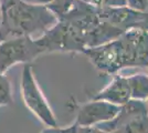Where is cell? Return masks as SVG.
Returning a JSON list of instances; mask_svg holds the SVG:
<instances>
[{"mask_svg":"<svg viewBox=\"0 0 148 133\" xmlns=\"http://www.w3.org/2000/svg\"><path fill=\"white\" fill-rule=\"evenodd\" d=\"M127 6L138 10V11H148V0H127Z\"/></svg>","mask_w":148,"mask_h":133,"instance_id":"9a60e30c","label":"cell"},{"mask_svg":"<svg viewBox=\"0 0 148 133\" xmlns=\"http://www.w3.org/2000/svg\"><path fill=\"white\" fill-rule=\"evenodd\" d=\"M146 30H148V11H147V21H146Z\"/></svg>","mask_w":148,"mask_h":133,"instance_id":"ac0fdd59","label":"cell"},{"mask_svg":"<svg viewBox=\"0 0 148 133\" xmlns=\"http://www.w3.org/2000/svg\"><path fill=\"white\" fill-rule=\"evenodd\" d=\"M99 18L115 25L122 31L126 32L132 29H145L147 12L138 11L128 6L115 8H97Z\"/></svg>","mask_w":148,"mask_h":133,"instance_id":"8992f818","label":"cell"},{"mask_svg":"<svg viewBox=\"0 0 148 133\" xmlns=\"http://www.w3.org/2000/svg\"><path fill=\"white\" fill-rule=\"evenodd\" d=\"M0 41L43 34L59 21L48 6L25 0H0Z\"/></svg>","mask_w":148,"mask_h":133,"instance_id":"6da1fadb","label":"cell"},{"mask_svg":"<svg viewBox=\"0 0 148 133\" xmlns=\"http://www.w3.org/2000/svg\"><path fill=\"white\" fill-rule=\"evenodd\" d=\"M0 22H1V12H0Z\"/></svg>","mask_w":148,"mask_h":133,"instance_id":"ffe728a7","label":"cell"},{"mask_svg":"<svg viewBox=\"0 0 148 133\" xmlns=\"http://www.w3.org/2000/svg\"><path fill=\"white\" fill-rule=\"evenodd\" d=\"M12 103V91L11 85L5 76V73L0 72V107L1 105H9Z\"/></svg>","mask_w":148,"mask_h":133,"instance_id":"8fae6325","label":"cell"},{"mask_svg":"<svg viewBox=\"0 0 148 133\" xmlns=\"http://www.w3.org/2000/svg\"><path fill=\"white\" fill-rule=\"evenodd\" d=\"M132 99L146 101L148 99V73H136L127 76Z\"/></svg>","mask_w":148,"mask_h":133,"instance_id":"9c48e42d","label":"cell"},{"mask_svg":"<svg viewBox=\"0 0 148 133\" xmlns=\"http://www.w3.org/2000/svg\"><path fill=\"white\" fill-rule=\"evenodd\" d=\"M93 99L105 100L117 105H124L125 103L132 100V92L127 76L119 74L115 76L110 84H107L104 89L99 91L93 96Z\"/></svg>","mask_w":148,"mask_h":133,"instance_id":"ba28073f","label":"cell"},{"mask_svg":"<svg viewBox=\"0 0 148 133\" xmlns=\"http://www.w3.org/2000/svg\"><path fill=\"white\" fill-rule=\"evenodd\" d=\"M27 2L34 3V5H42V6H50L52 2H54L56 0H25Z\"/></svg>","mask_w":148,"mask_h":133,"instance_id":"e0dca14e","label":"cell"},{"mask_svg":"<svg viewBox=\"0 0 148 133\" xmlns=\"http://www.w3.org/2000/svg\"><path fill=\"white\" fill-rule=\"evenodd\" d=\"M21 98L25 107L47 127H58V121L53 110L45 99L41 88L39 87L30 63H25L21 72L20 81Z\"/></svg>","mask_w":148,"mask_h":133,"instance_id":"277c9868","label":"cell"},{"mask_svg":"<svg viewBox=\"0 0 148 133\" xmlns=\"http://www.w3.org/2000/svg\"><path fill=\"white\" fill-rule=\"evenodd\" d=\"M146 104H147V108H148V99L146 100Z\"/></svg>","mask_w":148,"mask_h":133,"instance_id":"d6986e66","label":"cell"},{"mask_svg":"<svg viewBox=\"0 0 148 133\" xmlns=\"http://www.w3.org/2000/svg\"><path fill=\"white\" fill-rule=\"evenodd\" d=\"M44 51L38 39L19 37L0 41V72L6 73L18 63H30Z\"/></svg>","mask_w":148,"mask_h":133,"instance_id":"5b68a950","label":"cell"},{"mask_svg":"<svg viewBox=\"0 0 148 133\" xmlns=\"http://www.w3.org/2000/svg\"><path fill=\"white\" fill-rule=\"evenodd\" d=\"M76 0H56L50 6H48L56 14L58 18H61L70 10V8L73 6Z\"/></svg>","mask_w":148,"mask_h":133,"instance_id":"7c38bea8","label":"cell"},{"mask_svg":"<svg viewBox=\"0 0 148 133\" xmlns=\"http://www.w3.org/2000/svg\"><path fill=\"white\" fill-rule=\"evenodd\" d=\"M44 53L48 52H80L83 53L86 45L84 32L81 31L65 19H59L53 27L38 38Z\"/></svg>","mask_w":148,"mask_h":133,"instance_id":"7a4b0ae2","label":"cell"},{"mask_svg":"<svg viewBox=\"0 0 148 133\" xmlns=\"http://www.w3.org/2000/svg\"><path fill=\"white\" fill-rule=\"evenodd\" d=\"M111 133H148V114L136 116Z\"/></svg>","mask_w":148,"mask_h":133,"instance_id":"30bf717a","label":"cell"},{"mask_svg":"<svg viewBox=\"0 0 148 133\" xmlns=\"http://www.w3.org/2000/svg\"><path fill=\"white\" fill-rule=\"evenodd\" d=\"M121 110V105L105 100L92 99L83 104L76 114L75 122L80 127H95L96 124L113 120Z\"/></svg>","mask_w":148,"mask_h":133,"instance_id":"52a82bcc","label":"cell"},{"mask_svg":"<svg viewBox=\"0 0 148 133\" xmlns=\"http://www.w3.org/2000/svg\"><path fill=\"white\" fill-rule=\"evenodd\" d=\"M77 133H104V132H102L96 127H80L79 125Z\"/></svg>","mask_w":148,"mask_h":133,"instance_id":"2e32d148","label":"cell"},{"mask_svg":"<svg viewBox=\"0 0 148 133\" xmlns=\"http://www.w3.org/2000/svg\"><path fill=\"white\" fill-rule=\"evenodd\" d=\"M95 8H115L127 6V0H82Z\"/></svg>","mask_w":148,"mask_h":133,"instance_id":"4fadbf2b","label":"cell"},{"mask_svg":"<svg viewBox=\"0 0 148 133\" xmlns=\"http://www.w3.org/2000/svg\"><path fill=\"white\" fill-rule=\"evenodd\" d=\"M121 70L148 67V30L132 29L114 40Z\"/></svg>","mask_w":148,"mask_h":133,"instance_id":"3957f363","label":"cell"},{"mask_svg":"<svg viewBox=\"0 0 148 133\" xmlns=\"http://www.w3.org/2000/svg\"><path fill=\"white\" fill-rule=\"evenodd\" d=\"M79 130V124L74 122L73 124L65 127H48V129H44L42 132L40 133H77Z\"/></svg>","mask_w":148,"mask_h":133,"instance_id":"5bb4252c","label":"cell"}]
</instances>
